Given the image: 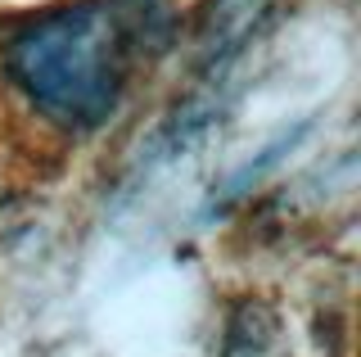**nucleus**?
Returning <instances> with one entry per match:
<instances>
[{"label":"nucleus","instance_id":"nucleus-2","mask_svg":"<svg viewBox=\"0 0 361 357\" xmlns=\"http://www.w3.org/2000/svg\"><path fill=\"white\" fill-rule=\"evenodd\" d=\"M276 0H208L199 18V68L231 73Z\"/></svg>","mask_w":361,"mask_h":357},{"label":"nucleus","instance_id":"nucleus-1","mask_svg":"<svg viewBox=\"0 0 361 357\" xmlns=\"http://www.w3.org/2000/svg\"><path fill=\"white\" fill-rule=\"evenodd\" d=\"M176 37L172 0H68L9 32L5 77L41 118L82 136L118 114L135 68L158 63Z\"/></svg>","mask_w":361,"mask_h":357}]
</instances>
